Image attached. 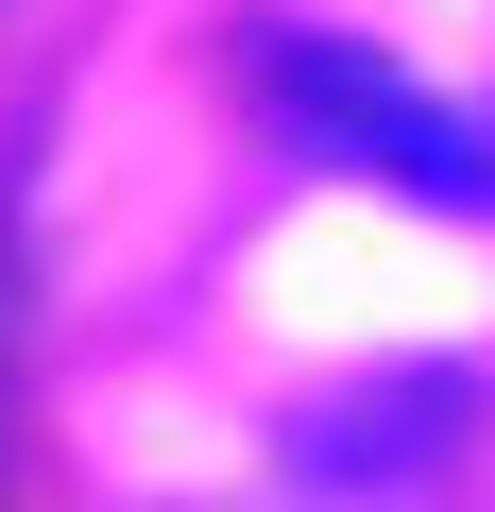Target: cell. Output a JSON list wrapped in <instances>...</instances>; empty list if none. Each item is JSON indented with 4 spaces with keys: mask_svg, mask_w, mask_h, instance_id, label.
Here are the masks:
<instances>
[{
    "mask_svg": "<svg viewBox=\"0 0 495 512\" xmlns=\"http://www.w3.org/2000/svg\"><path fill=\"white\" fill-rule=\"evenodd\" d=\"M239 86H257V120H274L291 154L495 222V120L444 103V86H410L393 52H359V35H325V18H257V35H239Z\"/></svg>",
    "mask_w": 495,
    "mask_h": 512,
    "instance_id": "6da1fadb",
    "label": "cell"
},
{
    "mask_svg": "<svg viewBox=\"0 0 495 512\" xmlns=\"http://www.w3.org/2000/svg\"><path fill=\"white\" fill-rule=\"evenodd\" d=\"M427 427H461V376H393V393H325V410H308V478H325V495H376V478H427V461H444Z\"/></svg>",
    "mask_w": 495,
    "mask_h": 512,
    "instance_id": "7a4b0ae2",
    "label": "cell"
}]
</instances>
